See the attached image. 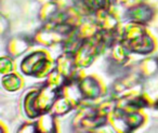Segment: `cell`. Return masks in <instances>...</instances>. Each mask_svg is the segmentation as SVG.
Masks as SVG:
<instances>
[{
	"label": "cell",
	"instance_id": "6da1fadb",
	"mask_svg": "<svg viewBox=\"0 0 158 133\" xmlns=\"http://www.w3.org/2000/svg\"><path fill=\"white\" fill-rule=\"evenodd\" d=\"M54 69L50 60L41 51H36L27 55L21 63V70L25 75L35 77H46Z\"/></svg>",
	"mask_w": 158,
	"mask_h": 133
},
{
	"label": "cell",
	"instance_id": "7a4b0ae2",
	"mask_svg": "<svg viewBox=\"0 0 158 133\" xmlns=\"http://www.w3.org/2000/svg\"><path fill=\"white\" fill-rule=\"evenodd\" d=\"M78 85L82 96L87 100L97 98L102 92L99 82L93 77H85L81 80H78Z\"/></svg>",
	"mask_w": 158,
	"mask_h": 133
},
{
	"label": "cell",
	"instance_id": "8992f818",
	"mask_svg": "<svg viewBox=\"0 0 158 133\" xmlns=\"http://www.w3.org/2000/svg\"><path fill=\"white\" fill-rule=\"evenodd\" d=\"M158 68V62L155 59H148L144 60V62L141 63V72L144 75H151L157 70Z\"/></svg>",
	"mask_w": 158,
	"mask_h": 133
},
{
	"label": "cell",
	"instance_id": "52a82bcc",
	"mask_svg": "<svg viewBox=\"0 0 158 133\" xmlns=\"http://www.w3.org/2000/svg\"><path fill=\"white\" fill-rule=\"evenodd\" d=\"M142 1H143V0H121V2H123L126 7L129 8L128 10L133 9V8L138 7V6H141Z\"/></svg>",
	"mask_w": 158,
	"mask_h": 133
},
{
	"label": "cell",
	"instance_id": "277c9868",
	"mask_svg": "<svg viewBox=\"0 0 158 133\" xmlns=\"http://www.w3.org/2000/svg\"><path fill=\"white\" fill-rule=\"evenodd\" d=\"M129 16L134 23L143 24V23H146L151 20L152 16H153V12L148 7H144V6L141 5L133 8V9H130Z\"/></svg>",
	"mask_w": 158,
	"mask_h": 133
},
{
	"label": "cell",
	"instance_id": "3957f363",
	"mask_svg": "<svg viewBox=\"0 0 158 133\" xmlns=\"http://www.w3.org/2000/svg\"><path fill=\"white\" fill-rule=\"evenodd\" d=\"M77 9H82L85 12L98 13L107 10L110 0H77Z\"/></svg>",
	"mask_w": 158,
	"mask_h": 133
},
{
	"label": "cell",
	"instance_id": "5b68a950",
	"mask_svg": "<svg viewBox=\"0 0 158 133\" xmlns=\"http://www.w3.org/2000/svg\"><path fill=\"white\" fill-rule=\"evenodd\" d=\"M21 79L19 76L13 74H8L2 78V85L8 91H15L21 88Z\"/></svg>",
	"mask_w": 158,
	"mask_h": 133
}]
</instances>
